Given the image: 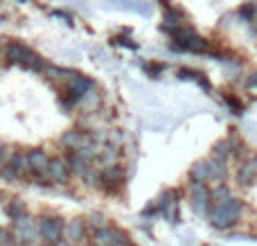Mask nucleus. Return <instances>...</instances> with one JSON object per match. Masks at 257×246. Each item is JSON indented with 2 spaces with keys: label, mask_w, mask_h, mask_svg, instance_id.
I'll list each match as a JSON object with an SVG mask.
<instances>
[{
  "label": "nucleus",
  "mask_w": 257,
  "mask_h": 246,
  "mask_svg": "<svg viewBox=\"0 0 257 246\" xmlns=\"http://www.w3.org/2000/svg\"><path fill=\"white\" fill-rule=\"evenodd\" d=\"M241 210H244V201L232 197L230 201L221 203V206H212V210H210V215H208L210 224L217 230H230L239 224Z\"/></svg>",
  "instance_id": "f257e3e1"
},
{
  "label": "nucleus",
  "mask_w": 257,
  "mask_h": 246,
  "mask_svg": "<svg viewBox=\"0 0 257 246\" xmlns=\"http://www.w3.org/2000/svg\"><path fill=\"white\" fill-rule=\"evenodd\" d=\"M5 52H7V59L14 63H21V66L25 68H32V70H43L45 63L41 57H36L34 52H32L30 48H25L23 43H7V48H5Z\"/></svg>",
  "instance_id": "f03ea898"
},
{
  "label": "nucleus",
  "mask_w": 257,
  "mask_h": 246,
  "mask_svg": "<svg viewBox=\"0 0 257 246\" xmlns=\"http://www.w3.org/2000/svg\"><path fill=\"white\" fill-rule=\"evenodd\" d=\"M192 208L196 215H210L212 210V190L205 183H192Z\"/></svg>",
  "instance_id": "7ed1b4c3"
},
{
  "label": "nucleus",
  "mask_w": 257,
  "mask_h": 246,
  "mask_svg": "<svg viewBox=\"0 0 257 246\" xmlns=\"http://www.w3.org/2000/svg\"><path fill=\"white\" fill-rule=\"evenodd\" d=\"M39 233L48 244H52V246L61 244L63 221L59 219V217H43V219H41V226H39Z\"/></svg>",
  "instance_id": "20e7f679"
},
{
  "label": "nucleus",
  "mask_w": 257,
  "mask_h": 246,
  "mask_svg": "<svg viewBox=\"0 0 257 246\" xmlns=\"http://www.w3.org/2000/svg\"><path fill=\"white\" fill-rule=\"evenodd\" d=\"M90 88H93V79H88V77H84V75L72 72L70 79H68V93L72 95V99H81Z\"/></svg>",
  "instance_id": "39448f33"
},
{
  "label": "nucleus",
  "mask_w": 257,
  "mask_h": 246,
  "mask_svg": "<svg viewBox=\"0 0 257 246\" xmlns=\"http://www.w3.org/2000/svg\"><path fill=\"white\" fill-rule=\"evenodd\" d=\"M48 176L54 183H68V179H70V165L63 158H50Z\"/></svg>",
  "instance_id": "423d86ee"
},
{
  "label": "nucleus",
  "mask_w": 257,
  "mask_h": 246,
  "mask_svg": "<svg viewBox=\"0 0 257 246\" xmlns=\"http://www.w3.org/2000/svg\"><path fill=\"white\" fill-rule=\"evenodd\" d=\"M27 161H30L32 174H41V172H48V167H50V158H48V154H45L43 149H32V152L27 154Z\"/></svg>",
  "instance_id": "0eeeda50"
},
{
  "label": "nucleus",
  "mask_w": 257,
  "mask_h": 246,
  "mask_svg": "<svg viewBox=\"0 0 257 246\" xmlns=\"http://www.w3.org/2000/svg\"><path fill=\"white\" fill-rule=\"evenodd\" d=\"M9 172H5L7 176H23L25 172H30V161H27V154L23 156V154H14L12 158H9Z\"/></svg>",
  "instance_id": "6e6552de"
},
{
  "label": "nucleus",
  "mask_w": 257,
  "mask_h": 246,
  "mask_svg": "<svg viewBox=\"0 0 257 246\" xmlns=\"http://www.w3.org/2000/svg\"><path fill=\"white\" fill-rule=\"evenodd\" d=\"M122 179H124V170H122L120 165H108V167H104V172H102V183H106V185H120Z\"/></svg>",
  "instance_id": "1a4fd4ad"
},
{
  "label": "nucleus",
  "mask_w": 257,
  "mask_h": 246,
  "mask_svg": "<svg viewBox=\"0 0 257 246\" xmlns=\"http://www.w3.org/2000/svg\"><path fill=\"white\" fill-rule=\"evenodd\" d=\"M192 183H205L210 181V161H199L194 163V167L190 170Z\"/></svg>",
  "instance_id": "9d476101"
},
{
  "label": "nucleus",
  "mask_w": 257,
  "mask_h": 246,
  "mask_svg": "<svg viewBox=\"0 0 257 246\" xmlns=\"http://www.w3.org/2000/svg\"><path fill=\"white\" fill-rule=\"evenodd\" d=\"M66 235H68V239H70V242H84V239H86V224L81 219L70 221V224H68V228H66Z\"/></svg>",
  "instance_id": "9b49d317"
},
{
  "label": "nucleus",
  "mask_w": 257,
  "mask_h": 246,
  "mask_svg": "<svg viewBox=\"0 0 257 246\" xmlns=\"http://www.w3.org/2000/svg\"><path fill=\"white\" fill-rule=\"evenodd\" d=\"M95 237H97L99 246H117V244L124 242V237H120L115 230H108V228H99Z\"/></svg>",
  "instance_id": "f8f14e48"
},
{
  "label": "nucleus",
  "mask_w": 257,
  "mask_h": 246,
  "mask_svg": "<svg viewBox=\"0 0 257 246\" xmlns=\"http://www.w3.org/2000/svg\"><path fill=\"white\" fill-rule=\"evenodd\" d=\"M68 165H70V172H72V174H79V176H86V172L90 170V167H88V161H86L81 154H77V152L68 156Z\"/></svg>",
  "instance_id": "ddd939ff"
},
{
  "label": "nucleus",
  "mask_w": 257,
  "mask_h": 246,
  "mask_svg": "<svg viewBox=\"0 0 257 246\" xmlns=\"http://www.w3.org/2000/svg\"><path fill=\"white\" fill-rule=\"evenodd\" d=\"M61 143L66 145V147H70V149H81L84 147V143H86V138H84L81 131L72 129V131H66V134L61 136Z\"/></svg>",
  "instance_id": "4468645a"
},
{
  "label": "nucleus",
  "mask_w": 257,
  "mask_h": 246,
  "mask_svg": "<svg viewBox=\"0 0 257 246\" xmlns=\"http://www.w3.org/2000/svg\"><path fill=\"white\" fill-rule=\"evenodd\" d=\"M228 176V167L226 161H217V158H210V181H226Z\"/></svg>",
  "instance_id": "2eb2a0df"
},
{
  "label": "nucleus",
  "mask_w": 257,
  "mask_h": 246,
  "mask_svg": "<svg viewBox=\"0 0 257 246\" xmlns=\"http://www.w3.org/2000/svg\"><path fill=\"white\" fill-rule=\"evenodd\" d=\"M178 50H190V52H208V50H210V43H208L205 39H201L199 34H196V36H192L187 43H183Z\"/></svg>",
  "instance_id": "dca6fc26"
},
{
  "label": "nucleus",
  "mask_w": 257,
  "mask_h": 246,
  "mask_svg": "<svg viewBox=\"0 0 257 246\" xmlns=\"http://www.w3.org/2000/svg\"><path fill=\"white\" fill-rule=\"evenodd\" d=\"M230 199H232V192L228 185H217L212 190V206H221V203L230 201Z\"/></svg>",
  "instance_id": "f3484780"
},
{
  "label": "nucleus",
  "mask_w": 257,
  "mask_h": 246,
  "mask_svg": "<svg viewBox=\"0 0 257 246\" xmlns=\"http://www.w3.org/2000/svg\"><path fill=\"white\" fill-rule=\"evenodd\" d=\"M230 154H232V143H230V138H228V140H221V143L214 145L212 158H217V161H226Z\"/></svg>",
  "instance_id": "a211bd4d"
},
{
  "label": "nucleus",
  "mask_w": 257,
  "mask_h": 246,
  "mask_svg": "<svg viewBox=\"0 0 257 246\" xmlns=\"http://www.w3.org/2000/svg\"><path fill=\"white\" fill-rule=\"evenodd\" d=\"M7 215L12 217L14 221L23 219V217H25V203H23V201H18V199H16V201H12V203H9V206H7Z\"/></svg>",
  "instance_id": "6ab92c4d"
},
{
  "label": "nucleus",
  "mask_w": 257,
  "mask_h": 246,
  "mask_svg": "<svg viewBox=\"0 0 257 246\" xmlns=\"http://www.w3.org/2000/svg\"><path fill=\"white\" fill-rule=\"evenodd\" d=\"M165 30H174V32L181 30V14L169 9V12L165 14Z\"/></svg>",
  "instance_id": "aec40b11"
},
{
  "label": "nucleus",
  "mask_w": 257,
  "mask_h": 246,
  "mask_svg": "<svg viewBox=\"0 0 257 246\" xmlns=\"http://www.w3.org/2000/svg\"><path fill=\"white\" fill-rule=\"evenodd\" d=\"M178 75H181V79H192V81H199L201 86H205V88H210V84L203 79V75H201V72H194V70H187V68H183V70L178 72Z\"/></svg>",
  "instance_id": "412c9836"
},
{
  "label": "nucleus",
  "mask_w": 257,
  "mask_h": 246,
  "mask_svg": "<svg viewBox=\"0 0 257 246\" xmlns=\"http://www.w3.org/2000/svg\"><path fill=\"white\" fill-rule=\"evenodd\" d=\"M239 16L244 18V21H253V16H255V3H246L244 7L239 9Z\"/></svg>",
  "instance_id": "4be33fe9"
},
{
  "label": "nucleus",
  "mask_w": 257,
  "mask_h": 246,
  "mask_svg": "<svg viewBox=\"0 0 257 246\" xmlns=\"http://www.w3.org/2000/svg\"><path fill=\"white\" fill-rule=\"evenodd\" d=\"M226 102L228 106H232V111L237 113V115H241V111H244V106H241V102L237 97H232V95H226Z\"/></svg>",
  "instance_id": "5701e85b"
},
{
  "label": "nucleus",
  "mask_w": 257,
  "mask_h": 246,
  "mask_svg": "<svg viewBox=\"0 0 257 246\" xmlns=\"http://www.w3.org/2000/svg\"><path fill=\"white\" fill-rule=\"evenodd\" d=\"M12 156H14L12 149L5 147V145H0V167H3L5 163H9V158H12Z\"/></svg>",
  "instance_id": "b1692460"
},
{
  "label": "nucleus",
  "mask_w": 257,
  "mask_h": 246,
  "mask_svg": "<svg viewBox=\"0 0 257 246\" xmlns=\"http://www.w3.org/2000/svg\"><path fill=\"white\" fill-rule=\"evenodd\" d=\"M145 70H147V75H149V77H158V72L163 70V66L154 63V66H145Z\"/></svg>",
  "instance_id": "393cba45"
},
{
  "label": "nucleus",
  "mask_w": 257,
  "mask_h": 246,
  "mask_svg": "<svg viewBox=\"0 0 257 246\" xmlns=\"http://www.w3.org/2000/svg\"><path fill=\"white\" fill-rule=\"evenodd\" d=\"M84 181H88V183H93V185H99V176H97V174H95V172H93V170H88V172H86Z\"/></svg>",
  "instance_id": "a878e982"
},
{
  "label": "nucleus",
  "mask_w": 257,
  "mask_h": 246,
  "mask_svg": "<svg viewBox=\"0 0 257 246\" xmlns=\"http://www.w3.org/2000/svg\"><path fill=\"white\" fill-rule=\"evenodd\" d=\"M113 43H122V45H126V48H131V50H136L138 45L136 43H131L128 39H113Z\"/></svg>",
  "instance_id": "bb28decb"
},
{
  "label": "nucleus",
  "mask_w": 257,
  "mask_h": 246,
  "mask_svg": "<svg viewBox=\"0 0 257 246\" xmlns=\"http://www.w3.org/2000/svg\"><path fill=\"white\" fill-rule=\"evenodd\" d=\"M248 88H257V72H253L248 77Z\"/></svg>",
  "instance_id": "cd10ccee"
},
{
  "label": "nucleus",
  "mask_w": 257,
  "mask_h": 246,
  "mask_svg": "<svg viewBox=\"0 0 257 246\" xmlns=\"http://www.w3.org/2000/svg\"><path fill=\"white\" fill-rule=\"evenodd\" d=\"M5 244H9V235L0 228V246H5Z\"/></svg>",
  "instance_id": "c85d7f7f"
},
{
  "label": "nucleus",
  "mask_w": 257,
  "mask_h": 246,
  "mask_svg": "<svg viewBox=\"0 0 257 246\" xmlns=\"http://www.w3.org/2000/svg\"><path fill=\"white\" fill-rule=\"evenodd\" d=\"M250 25H253V30L257 32V3H255V16H253V21H250Z\"/></svg>",
  "instance_id": "c756f323"
},
{
  "label": "nucleus",
  "mask_w": 257,
  "mask_h": 246,
  "mask_svg": "<svg viewBox=\"0 0 257 246\" xmlns=\"http://www.w3.org/2000/svg\"><path fill=\"white\" fill-rule=\"evenodd\" d=\"M57 246H68V242H61V244H57Z\"/></svg>",
  "instance_id": "7c9ffc66"
}]
</instances>
